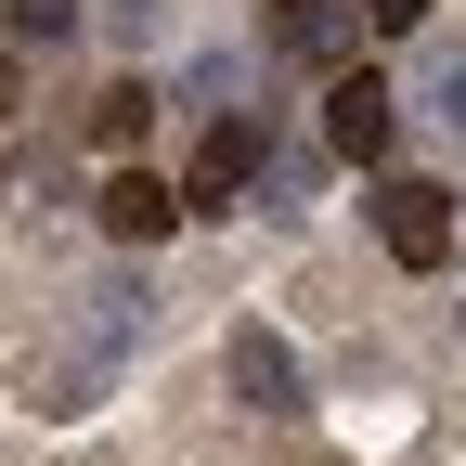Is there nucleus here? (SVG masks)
Returning <instances> with one entry per match:
<instances>
[{
    "label": "nucleus",
    "mask_w": 466,
    "mask_h": 466,
    "mask_svg": "<svg viewBox=\"0 0 466 466\" xmlns=\"http://www.w3.org/2000/svg\"><path fill=\"white\" fill-rule=\"evenodd\" d=\"M14 26H26V39H66V26H78V0H14Z\"/></svg>",
    "instance_id": "8"
},
{
    "label": "nucleus",
    "mask_w": 466,
    "mask_h": 466,
    "mask_svg": "<svg viewBox=\"0 0 466 466\" xmlns=\"http://www.w3.org/2000/svg\"><path fill=\"white\" fill-rule=\"evenodd\" d=\"M376 233H389L401 272H441L453 259V195L441 182H376Z\"/></svg>",
    "instance_id": "1"
},
{
    "label": "nucleus",
    "mask_w": 466,
    "mask_h": 466,
    "mask_svg": "<svg viewBox=\"0 0 466 466\" xmlns=\"http://www.w3.org/2000/svg\"><path fill=\"white\" fill-rule=\"evenodd\" d=\"M168 220H182V195H168L156 168H116V182H104V233H116V247H156Z\"/></svg>",
    "instance_id": "4"
},
{
    "label": "nucleus",
    "mask_w": 466,
    "mask_h": 466,
    "mask_svg": "<svg viewBox=\"0 0 466 466\" xmlns=\"http://www.w3.org/2000/svg\"><path fill=\"white\" fill-rule=\"evenodd\" d=\"M259 156H272V130H259V116H220V130H208V156H195V182H182V208H233V195L259 182Z\"/></svg>",
    "instance_id": "3"
},
{
    "label": "nucleus",
    "mask_w": 466,
    "mask_h": 466,
    "mask_svg": "<svg viewBox=\"0 0 466 466\" xmlns=\"http://www.w3.org/2000/svg\"><path fill=\"white\" fill-rule=\"evenodd\" d=\"M220 376H233V401H247V415H311V389H299V350H285L272 324H233Z\"/></svg>",
    "instance_id": "2"
},
{
    "label": "nucleus",
    "mask_w": 466,
    "mask_h": 466,
    "mask_svg": "<svg viewBox=\"0 0 466 466\" xmlns=\"http://www.w3.org/2000/svg\"><path fill=\"white\" fill-rule=\"evenodd\" d=\"M363 26H428V0H363Z\"/></svg>",
    "instance_id": "9"
},
{
    "label": "nucleus",
    "mask_w": 466,
    "mask_h": 466,
    "mask_svg": "<svg viewBox=\"0 0 466 466\" xmlns=\"http://www.w3.org/2000/svg\"><path fill=\"white\" fill-rule=\"evenodd\" d=\"M453 324H466V311H453Z\"/></svg>",
    "instance_id": "12"
},
{
    "label": "nucleus",
    "mask_w": 466,
    "mask_h": 466,
    "mask_svg": "<svg viewBox=\"0 0 466 466\" xmlns=\"http://www.w3.org/2000/svg\"><path fill=\"white\" fill-rule=\"evenodd\" d=\"M104 14H116V26H130V39H143V26H156V0H104Z\"/></svg>",
    "instance_id": "10"
},
{
    "label": "nucleus",
    "mask_w": 466,
    "mask_h": 466,
    "mask_svg": "<svg viewBox=\"0 0 466 466\" xmlns=\"http://www.w3.org/2000/svg\"><path fill=\"white\" fill-rule=\"evenodd\" d=\"M311 14H324V0H285V26H311Z\"/></svg>",
    "instance_id": "11"
},
{
    "label": "nucleus",
    "mask_w": 466,
    "mask_h": 466,
    "mask_svg": "<svg viewBox=\"0 0 466 466\" xmlns=\"http://www.w3.org/2000/svg\"><path fill=\"white\" fill-rule=\"evenodd\" d=\"M324 143H337V156H376V143H389V78L350 66V78L324 91Z\"/></svg>",
    "instance_id": "5"
},
{
    "label": "nucleus",
    "mask_w": 466,
    "mask_h": 466,
    "mask_svg": "<svg viewBox=\"0 0 466 466\" xmlns=\"http://www.w3.org/2000/svg\"><path fill=\"white\" fill-rule=\"evenodd\" d=\"M143 116H156V91H143V78H116V91H104V116H91V130H104V143H143Z\"/></svg>",
    "instance_id": "7"
},
{
    "label": "nucleus",
    "mask_w": 466,
    "mask_h": 466,
    "mask_svg": "<svg viewBox=\"0 0 466 466\" xmlns=\"http://www.w3.org/2000/svg\"><path fill=\"white\" fill-rule=\"evenodd\" d=\"M428 116L466 143V52H428Z\"/></svg>",
    "instance_id": "6"
}]
</instances>
